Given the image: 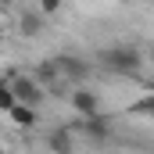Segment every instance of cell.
Wrapping results in <instances>:
<instances>
[{"mask_svg":"<svg viewBox=\"0 0 154 154\" xmlns=\"http://www.w3.org/2000/svg\"><path fill=\"white\" fill-rule=\"evenodd\" d=\"M100 61L111 68V72H136L140 65H143V54L136 50V47H104L100 50Z\"/></svg>","mask_w":154,"mask_h":154,"instance_id":"6da1fadb","label":"cell"},{"mask_svg":"<svg viewBox=\"0 0 154 154\" xmlns=\"http://www.w3.org/2000/svg\"><path fill=\"white\" fill-rule=\"evenodd\" d=\"M68 100H72L75 115H82V118H100V100H97V93H93V90H86V86H75Z\"/></svg>","mask_w":154,"mask_h":154,"instance_id":"7a4b0ae2","label":"cell"},{"mask_svg":"<svg viewBox=\"0 0 154 154\" xmlns=\"http://www.w3.org/2000/svg\"><path fill=\"white\" fill-rule=\"evenodd\" d=\"M11 82H14V93H18L22 104H29V108H39V104H43V86H39V79H11Z\"/></svg>","mask_w":154,"mask_h":154,"instance_id":"3957f363","label":"cell"},{"mask_svg":"<svg viewBox=\"0 0 154 154\" xmlns=\"http://www.w3.org/2000/svg\"><path fill=\"white\" fill-rule=\"evenodd\" d=\"M82 133H86V140H93V143H104L111 129H108L104 115H100V118H82Z\"/></svg>","mask_w":154,"mask_h":154,"instance_id":"277c9868","label":"cell"},{"mask_svg":"<svg viewBox=\"0 0 154 154\" xmlns=\"http://www.w3.org/2000/svg\"><path fill=\"white\" fill-rule=\"evenodd\" d=\"M47 147L54 154H72V133H68V129H54V133L47 136Z\"/></svg>","mask_w":154,"mask_h":154,"instance_id":"5b68a950","label":"cell"},{"mask_svg":"<svg viewBox=\"0 0 154 154\" xmlns=\"http://www.w3.org/2000/svg\"><path fill=\"white\" fill-rule=\"evenodd\" d=\"M54 65H57V72H68L72 79H82V75H86V65L75 61L72 54H57V61H54Z\"/></svg>","mask_w":154,"mask_h":154,"instance_id":"8992f818","label":"cell"},{"mask_svg":"<svg viewBox=\"0 0 154 154\" xmlns=\"http://www.w3.org/2000/svg\"><path fill=\"white\" fill-rule=\"evenodd\" d=\"M11 122H14V125H22V129H32V125H36V108H29V104H18V108H14V111H11Z\"/></svg>","mask_w":154,"mask_h":154,"instance_id":"52a82bcc","label":"cell"},{"mask_svg":"<svg viewBox=\"0 0 154 154\" xmlns=\"http://www.w3.org/2000/svg\"><path fill=\"white\" fill-rule=\"evenodd\" d=\"M22 32H29V36L39 32V11H22Z\"/></svg>","mask_w":154,"mask_h":154,"instance_id":"ba28073f","label":"cell"},{"mask_svg":"<svg viewBox=\"0 0 154 154\" xmlns=\"http://www.w3.org/2000/svg\"><path fill=\"white\" fill-rule=\"evenodd\" d=\"M133 115H147V118H154V93H147V97H140L133 108H129Z\"/></svg>","mask_w":154,"mask_h":154,"instance_id":"9c48e42d","label":"cell"},{"mask_svg":"<svg viewBox=\"0 0 154 154\" xmlns=\"http://www.w3.org/2000/svg\"><path fill=\"white\" fill-rule=\"evenodd\" d=\"M61 11V0H43L39 4V14H57Z\"/></svg>","mask_w":154,"mask_h":154,"instance_id":"30bf717a","label":"cell"},{"mask_svg":"<svg viewBox=\"0 0 154 154\" xmlns=\"http://www.w3.org/2000/svg\"><path fill=\"white\" fill-rule=\"evenodd\" d=\"M151 65H154V50H151Z\"/></svg>","mask_w":154,"mask_h":154,"instance_id":"8fae6325","label":"cell"}]
</instances>
